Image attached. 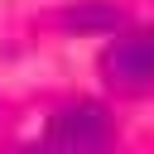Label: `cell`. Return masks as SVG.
Instances as JSON below:
<instances>
[{"label": "cell", "mask_w": 154, "mask_h": 154, "mask_svg": "<svg viewBox=\"0 0 154 154\" xmlns=\"http://www.w3.org/2000/svg\"><path fill=\"white\" fill-rule=\"evenodd\" d=\"M101 77L116 91H149L154 87V29H135L106 43Z\"/></svg>", "instance_id": "obj_2"}, {"label": "cell", "mask_w": 154, "mask_h": 154, "mask_svg": "<svg viewBox=\"0 0 154 154\" xmlns=\"http://www.w3.org/2000/svg\"><path fill=\"white\" fill-rule=\"evenodd\" d=\"M116 149V120L96 101H72L48 116L29 154H111Z\"/></svg>", "instance_id": "obj_1"}, {"label": "cell", "mask_w": 154, "mask_h": 154, "mask_svg": "<svg viewBox=\"0 0 154 154\" xmlns=\"http://www.w3.org/2000/svg\"><path fill=\"white\" fill-rule=\"evenodd\" d=\"M63 24H72V29H111V24H120V14L106 10V5H96V10H72V14H63Z\"/></svg>", "instance_id": "obj_3"}]
</instances>
